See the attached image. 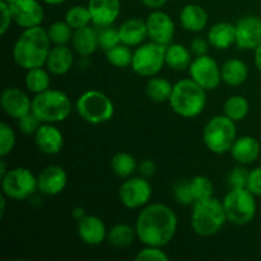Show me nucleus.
<instances>
[{
	"label": "nucleus",
	"instance_id": "f257e3e1",
	"mask_svg": "<svg viewBox=\"0 0 261 261\" xmlns=\"http://www.w3.org/2000/svg\"><path fill=\"white\" fill-rule=\"evenodd\" d=\"M135 229L138 239L145 246L165 247L177 231V216L166 204H150L140 211Z\"/></svg>",
	"mask_w": 261,
	"mask_h": 261
},
{
	"label": "nucleus",
	"instance_id": "f03ea898",
	"mask_svg": "<svg viewBox=\"0 0 261 261\" xmlns=\"http://www.w3.org/2000/svg\"><path fill=\"white\" fill-rule=\"evenodd\" d=\"M47 30L41 25L25 28L17 38L13 47V59L20 68L30 70L46 64L51 50Z\"/></svg>",
	"mask_w": 261,
	"mask_h": 261
},
{
	"label": "nucleus",
	"instance_id": "7ed1b4c3",
	"mask_svg": "<svg viewBox=\"0 0 261 261\" xmlns=\"http://www.w3.org/2000/svg\"><path fill=\"white\" fill-rule=\"evenodd\" d=\"M203 87L193 79H182L173 86L170 105L173 112L185 119H193L204 111L206 105V93Z\"/></svg>",
	"mask_w": 261,
	"mask_h": 261
},
{
	"label": "nucleus",
	"instance_id": "20e7f679",
	"mask_svg": "<svg viewBox=\"0 0 261 261\" xmlns=\"http://www.w3.org/2000/svg\"><path fill=\"white\" fill-rule=\"evenodd\" d=\"M228 221L224 212L223 201L214 196L205 200L196 201L191 213V227L196 234L211 237L218 233Z\"/></svg>",
	"mask_w": 261,
	"mask_h": 261
},
{
	"label": "nucleus",
	"instance_id": "39448f33",
	"mask_svg": "<svg viewBox=\"0 0 261 261\" xmlns=\"http://www.w3.org/2000/svg\"><path fill=\"white\" fill-rule=\"evenodd\" d=\"M32 112L43 124L61 122L70 115L71 101L64 92L48 88L32 99Z\"/></svg>",
	"mask_w": 261,
	"mask_h": 261
},
{
	"label": "nucleus",
	"instance_id": "423d86ee",
	"mask_svg": "<svg viewBox=\"0 0 261 261\" xmlns=\"http://www.w3.org/2000/svg\"><path fill=\"white\" fill-rule=\"evenodd\" d=\"M237 139L236 122L226 115H217L206 122L203 132L204 144L211 152L223 154L231 150Z\"/></svg>",
	"mask_w": 261,
	"mask_h": 261
},
{
	"label": "nucleus",
	"instance_id": "0eeeda50",
	"mask_svg": "<svg viewBox=\"0 0 261 261\" xmlns=\"http://www.w3.org/2000/svg\"><path fill=\"white\" fill-rule=\"evenodd\" d=\"M76 111L87 122L99 125L112 119L115 107L114 102L107 94L96 89H91L84 92L78 98Z\"/></svg>",
	"mask_w": 261,
	"mask_h": 261
},
{
	"label": "nucleus",
	"instance_id": "6e6552de",
	"mask_svg": "<svg viewBox=\"0 0 261 261\" xmlns=\"http://www.w3.org/2000/svg\"><path fill=\"white\" fill-rule=\"evenodd\" d=\"M223 206L228 222L237 226L250 223L256 214V200L249 189H231L224 196Z\"/></svg>",
	"mask_w": 261,
	"mask_h": 261
},
{
	"label": "nucleus",
	"instance_id": "1a4fd4ad",
	"mask_svg": "<svg viewBox=\"0 0 261 261\" xmlns=\"http://www.w3.org/2000/svg\"><path fill=\"white\" fill-rule=\"evenodd\" d=\"M166 64V46L157 42L142 43L133 54L132 68L142 76H154Z\"/></svg>",
	"mask_w": 261,
	"mask_h": 261
},
{
	"label": "nucleus",
	"instance_id": "9d476101",
	"mask_svg": "<svg viewBox=\"0 0 261 261\" xmlns=\"http://www.w3.org/2000/svg\"><path fill=\"white\" fill-rule=\"evenodd\" d=\"M2 189L7 198L25 200L38 190L37 177L28 168H13L2 178Z\"/></svg>",
	"mask_w": 261,
	"mask_h": 261
},
{
	"label": "nucleus",
	"instance_id": "9b49d317",
	"mask_svg": "<svg viewBox=\"0 0 261 261\" xmlns=\"http://www.w3.org/2000/svg\"><path fill=\"white\" fill-rule=\"evenodd\" d=\"M189 73L190 78L203 87L205 91L216 89L222 82L221 68L218 63L208 54L196 56L189 66Z\"/></svg>",
	"mask_w": 261,
	"mask_h": 261
},
{
	"label": "nucleus",
	"instance_id": "f8f14e48",
	"mask_svg": "<svg viewBox=\"0 0 261 261\" xmlns=\"http://www.w3.org/2000/svg\"><path fill=\"white\" fill-rule=\"evenodd\" d=\"M119 198L127 209L144 208L152 198V185L145 177H129L122 182Z\"/></svg>",
	"mask_w": 261,
	"mask_h": 261
},
{
	"label": "nucleus",
	"instance_id": "ddd939ff",
	"mask_svg": "<svg viewBox=\"0 0 261 261\" xmlns=\"http://www.w3.org/2000/svg\"><path fill=\"white\" fill-rule=\"evenodd\" d=\"M8 3L12 12L13 22L22 28H31L41 25L45 12L37 0H4Z\"/></svg>",
	"mask_w": 261,
	"mask_h": 261
},
{
	"label": "nucleus",
	"instance_id": "4468645a",
	"mask_svg": "<svg viewBox=\"0 0 261 261\" xmlns=\"http://www.w3.org/2000/svg\"><path fill=\"white\" fill-rule=\"evenodd\" d=\"M145 23H147V32L150 41L165 46L170 45L175 35V23L167 13L160 9L153 10L148 15Z\"/></svg>",
	"mask_w": 261,
	"mask_h": 261
},
{
	"label": "nucleus",
	"instance_id": "2eb2a0df",
	"mask_svg": "<svg viewBox=\"0 0 261 261\" xmlns=\"http://www.w3.org/2000/svg\"><path fill=\"white\" fill-rule=\"evenodd\" d=\"M236 45L242 50H256L261 45V19L245 15L236 23Z\"/></svg>",
	"mask_w": 261,
	"mask_h": 261
},
{
	"label": "nucleus",
	"instance_id": "dca6fc26",
	"mask_svg": "<svg viewBox=\"0 0 261 261\" xmlns=\"http://www.w3.org/2000/svg\"><path fill=\"white\" fill-rule=\"evenodd\" d=\"M2 107L8 116L13 119H20L25 114L32 111V101L30 97L15 87L5 88L2 93Z\"/></svg>",
	"mask_w": 261,
	"mask_h": 261
},
{
	"label": "nucleus",
	"instance_id": "f3484780",
	"mask_svg": "<svg viewBox=\"0 0 261 261\" xmlns=\"http://www.w3.org/2000/svg\"><path fill=\"white\" fill-rule=\"evenodd\" d=\"M38 191L48 196L63 193L68 184V175L60 166L51 165L41 171L37 177Z\"/></svg>",
	"mask_w": 261,
	"mask_h": 261
},
{
	"label": "nucleus",
	"instance_id": "a211bd4d",
	"mask_svg": "<svg viewBox=\"0 0 261 261\" xmlns=\"http://www.w3.org/2000/svg\"><path fill=\"white\" fill-rule=\"evenodd\" d=\"M88 9L92 23L97 27H109L119 18L121 12L120 0H89Z\"/></svg>",
	"mask_w": 261,
	"mask_h": 261
},
{
	"label": "nucleus",
	"instance_id": "6ab92c4d",
	"mask_svg": "<svg viewBox=\"0 0 261 261\" xmlns=\"http://www.w3.org/2000/svg\"><path fill=\"white\" fill-rule=\"evenodd\" d=\"M78 234L84 244L98 246L107 240V229L103 221L96 216H84L78 221Z\"/></svg>",
	"mask_w": 261,
	"mask_h": 261
},
{
	"label": "nucleus",
	"instance_id": "aec40b11",
	"mask_svg": "<svg viewBox=\"0 0 261 261\" xmlns=\"http://www.w3.org/2000/svg\"><path fill=\"white\" fill-rule=\"evenodd\" d=\"M35 143L38 149L45 154H58L64 145L63 133L54 124H42L36 132Z\"/></svg>",
	"mask_w": 261,
	"mask_h": 261
},
{
	"label": "nucleus",
	"instance_id": "412c9836",
	"mask_svg": "<svg viewBox=\"0 0 261 261\" xmlns=\"http://www.w3.org/2000/svg\"><path fill=\"white\" fill-rule=\"evenodd\" d=\"M233 160L240 165H250L255 162L260 154V143L257 139L250 135L240 137L234 140L231 150H229Z\"/></svg>",
	"mask_w": 261,
	"mask_h": 261
},
{
	"label": "nucleus",
	"instance_id": "4be33fe9",
	"mask_svg": "<svg viewBox=\"0 0 261 261\" xmlns=\"http://www.w3.org/2000/svg\"><path fill=\"white\" fill-rule=\"evenodd\" d=\"M74 63L73 51L66 45L55 46L50 50L45 65L47 70L55 75H64L71 69Z\"/></svg>",
	"mask_w": 261,
	"mask_h": 261
},
{
	"label": "nucleus",
	"instance_id": "5701e85b",
	"mask_svg": "<svg viewBox=\"0 0 261 261\" xmlns=\"http://www.w3.org/2000/svg\"><path fill=\"white\" fill-rule=\"evenodd\" d=\"M209 43L218 50H226L236 43V25L228 22H218L208 31Z\"/></svg>",
	"mask_w": 261,
	"mask_h": 261
},
{
	"label": "nucleus",
	"instance_id": "b1692460",
	"mask_svg": "<svg viewBox=\"0 0 261 261\" xmlns=\"http://www.w3.org/2000/svg\"><path fill=\"white\" fill-rule=\"evenodd\" d=\"M180 23L189 32H200L208 24V13L198 4H188L180 13Z\"/></svg>",
	"mask_w": 261,
	"mask_h": 261
},
{
	"label": "nucleus",
	"instance_id": "393cba45",
	"mask_svg": "<svg viewBox=\"0 0 261 261\" xmlns=\"http://www.w3.org/2000/svg\"><path fill=\"white\" fill-rule=\"evenodd\" d=\"M121 43L127 46H139L148 37L147 23L138 18H132L119 27Z\"/></svg>",
	"mask_w": 261,
	"mask_h": 261
},
{
	"label": "nucleus",
	"instance_id": "a878e982",
	"mask_svg": "<svg viewBox=\"0 0 261 261\" xmlns=\"http://www.w3.org/2000/svg\"><path fill=\"white\" fill-rule=\"evenodd\" d=\"M71 43H73L74 50H75L79 55H92V54L99 47L97 31L93 30L92 27H89V25L75 30L73 33V38H71Z\"/></svg>",
	"mask_w": 261,
	"mask_h": 261
},
{
	"label": "nucleus",
	"instance_id": "bb28decb",
	"mask_svg": "<svg viewBox=\"0 0 261 261\" xmlns=\"http://www.w3.org/2000/svg\"><path fill=\"white\" fill-rule=\"evenodd\" d=\"M222 81L231 87L241 86L249 75V68L240 59H229L221 66Z\"/></svg>",
	"mask_w": 261,
	"mask_h": 261
},
{
	"label": "nucleus",
	"instance_id": "cd10ccee",
	"mask_svg": "<svg viewBox=\"0 0 261 261\" xmlns=\"http://www.w3.org/2000/svg\"><path fill=\"white\" fill-rule=\"evenodd\" d=\"M191 61V50L181 43H170L166 46V65L177 71L189 69Z\"/></svg>",
	"mask_w": 261,
	"mask_h": 261
},
{
	"label": "nucleus",
	"instance_id": "c85d7f7f",
	"mask_svg": "<svg viewBox=\"0 0 261 261\" xmlns=\"http://www.w3.org/2000/svg\"><path fill=\"white\" fill-rule=\"evenodd\" d=\"M135 237H138L137 229L126 223L115 224L110 231H107V241L116 249L129 247L134 242Z\"/></svg>",
	"mask_w": 261,
	"mask_h": 261
},
{
	"label": "nucleus",
	"instance_id": "c756f323",
	"mask_svg": "<svg viewBox=\"0 0 261 261\" xmlns=\"http://www.w3.org/2000/svg\"><path fill=\"white\" fill-rule=\"evenodd\" d=\"M173 86L171 84L170 81H167L166 78L162 76H150V79L148 81L147 87H145V92H147V96L149 97L152 101L158 102H166L170 101V97L172 94Z\"/></svg>",
	"mask_w": 261,
	"mask_h": 261
},
{
	"label": "nucleus",
	"instance_id": "7c9ffc66",
	"mask_svg": "<svg viewBox=\"0 0 261 261\" xmlns=\"http://www.w3.org/2000/svg\"><path fill=\"white\" fill-rule=\"evenodd\" d=\"M50 75L48 71L45 70L42 66L40 68H33L27 70L25 74V87L31 93L38 94L41 92H45L50 88Z\"/></svg>",
	"mask_w": 261,
	"mask_h": 261
},
{
	"label": "nucleus",
	"instance_id": "2f4dec72",
	"mask_svg": "<svg viewBox=\"0 0 261 261\" xmlns=\"http://www.w3.org/2000/svg\"><path fill=\"white\" fill-rule=\"evenodd\" d=\"M111 168L115 175L120 178L132 177L133 173L138 168L137 161L130 153L120 152L112 157Z\"/></svg>",
	"mask_w": 261,
	"mask_h": 261
},
{
	"label": "nucleus",
	"instance_id": "473e14b6",
	"mask_svg": "<svg viewBox=\"0 0 261 261\" xmlns=\"http://www.w3.org/2000/svg\"><path fill=\"white\" fill-rule=\"evenodd\" d=\"M249 110V101L244 96L234 94V96H231L224 102L223 114L231 120H233L234 122H237L241 121V120H244L247 116Z\"/></svg>",
	"mask_w": 261,
	"mask_h": 261
},
{
	"label": "nucleus",
	"instance_id": "72a5a7b5",
	"mask_svg": "<svg viewBox=\"0 0 261 261\" xmlns=\"http://www.w3.org/2000/svg\"><path fill=\"white\" fill-rule=\"evenodd\" d=\"M74 30L68 24V23L64 20H58V22H54L50 27L47 28V35L50 38L51 43H54L55 46H61V45H68L69 42L73 38Z\"/></svg>",
	"mask_w": 261,
	"mask_h": 261
},
{
	"label": "nucleus",
	"instance_id": "f704fd0d",
	"mask_svg": "<svg viewBox=\"0 0 261 261\" xmlns=\"http://www.w3.org/2000/svg\"><path fill=\"white\" fill-rule=\"evenodd\" d=\"M133 54L134 53L130 50V46L119 43L111 50L106 51V58L111 65L116 66V68H126V66L132 65Z\"/></svg>",
	"mask_w": 261,
	"mask_h": 261
},
{
	"label": "nucleus",
	"instance_id": "c9c22d12",
	"mask_svg": "<svg viewBox=\"0 0 261 261\" xmlns=\"http://www.w3.org/2000/svg\"><path fill=\"white\" fill-rule=\"evenodd\" d=\"M65 22L68 23L74 31L89 25V23L92 22V17L91 13H89L88 7L75 5V7L70 8L65 14Z\"/></svg>",
	"mask_w": 261,
	"mask_h": 261
},
{
	"label": "nucleus",
	"instance_id": "e433bc0d",
	"mask_svg": "<svg viewBox=\"0 0 261 261\" xmlns=\"http://www.w3.org/2000/svg\"><path fill=\"white\" fill-rule=\"evenodd\" d=\"M190 186H191V190H193V195H194V199H195V203L196 201L205 200V199H209L213 196V191H214L213 182H212L206 176H201V175L195 176V177L190 180Z\"/></svg>",
	"mask_w": 261,
	"mask_h": 261
},
{
	"label": "nucleus",
	"instance_id": "4c0bfd02",
	"mask_svg": "<svg viewBox=\"0 0 261 261\" xmlns=\"http://www.w3.org/2000/svg\"><path fill=\"white\" fill-rule=\"evenodd\" d=\"M98 35V46L103 51L111 50L112 47L121 43V38H120L119 28H114L112 25L109 27H101V30L97 31Z\"/></svg>",
	"mask_w": 261,
	"mask_h": 261
},
{
	"label": "nucleus",
	"instance_id": "58836bf2",
	"mask_svg": "<svg viewBox=\"0 0 261 261\" xmlns=\"http://www.w3.org/2000/svg\"><path fill=\"white\" fill-rule=\"evenodd\" d=\"M15 145V134L12 127L5 122L0 124V155L4 158L9 154Z\"/></svg>",
	"mask_w": 261,
	"mask_h": 261
},
{
	"label": "nucleus",
	"instance_id": "ea45409f",
	"mask_svg": "<svg viewBox=\"0 0 261 261\" xmlns=\"http://www.w3.org/2000/svg\"><path fill=\"white\" fill-rule=\"evenodd\" d=\"M250 172L244 167V165L237 166L229 172L228 185L231 189H247Z\"/></svg>",
	"mask_w": 261,
	"mask_h": 261
},
{
	"label": "nucleus",
	"instance_id": "a19ab883",
	"mask_svg": "<svg viewBox=\"0 0 261 261\" xmlns=\"http://www.w3.org/2000/svg\"><path fill=\"white\" fill-rule=\"evenodd\" d=\"M173 195H175L176 201L181 205H190V204L195 203L194 199L193 190H191L190 181H185V182H180L173 188Z\"/></svg>",
	"mask_w": 261,
	"mask_h": 261
},
{
	"label": "nucleus",
	"instance_id": "79ce46f5",
	"mask_svg": "<svg viewBox=\"0 0 261 261\" xmlns=\"http://www.w3.org/2000/svg\"><path fill=\"white\" fill-rule=\"evenodd\" d=\"M42 124L43 122L32 111L18 119V126H19L20 132L27 135H35Z\"/></svg>",
	"mask_w": 261,
	"mask_h": 261
},
{
	"label": "nucleus",
	"instance_id": "37998d69",
	"mask_svg": "<svg viewBox=\"0 0 261 261\" xmlns=\"http://www.w3.org/2000/svg\"><path fill=\"white\" fill-rule=\"evenodd\" d=\"M135 259L139 260V261H142V260L168 261L170 260V257H168V255L163 251L162 247L145 246L144 249H142L139 252H138V255Z\"/></svg>",
	"mask_w": 261,
	"mask_h": 261
},
{
	"label": "nucleus",
	"instance_id": "c03bdc74",
	"mask_svg": "<svg viewBox=\"0 0 261 261\" xmlns=\"http://www.w3.org/2000/svg\"><path fill=\"white\" fill-rule=\"evenodd\" d=\"M247 189L254 194L255 196H261V166L250 171L249 182Z\"/></svg>",
	"mask_w": 261,
	"mask_h": 261
},
{
	"label": "nucleus",
	"instance_id": "a18cd8bd",
	"mask_svg": "<svg viewBox=\"0 0 261 261\" xmlns=\"http://www.w3.org/2000/svg\"><path fill=\"white\" fill-rule=\"evenodd\" d=\"M0 9H2V15H3L0 33L4 36L5 33L8 32V30L10 28V24H12L13 22V17H12V12H10L9 5H8V3L4 2V0H0Z\"/></svg>",
	"mask_w": 261,
	"mask_h": 261
},
{
	"label": "nucleus",
	"instance_id": "49530a36",
	"mask_svg": "<svg viewBox=\"0 0 261 261\" xmlns=\"http://www.w3.org/2000/svg\"><path fill=\"white\" fill-rule=\"evenodd\" d=\"M209 41L208 38H203V37H195L193 41H191V45H190V50L191 53L195 54L196 56H200V55H206L209 50Z\"/></svg>",
	"mask_w": 261,
	"mask_h": 261
},
{
	"label": "nucleus",
	"instance_id": "de8ad7c7",
	"mask_svg": "<svg viewBox=\"0 0 261 261\" xmlns=\"http://www.w3.org/2000/svg\"><path fill=\"white\" fill-rule=\"evenodd\" d=\"M138 170H139L140 176H143L145 178H149L155 173V163L150 160H144L138 166Z\"/></svg>",
	"mask_w": 261,
	"mask_h": 261
},
{
	"label": "nucleus",
	"instance_id": "09e8293b",
	"mask_svg": "<svg viewBox=\"0 0 261 261\" xmlns=\"http://www.w3.org/2000/svg\"><path fill=\"white\" fill-rule=\"evenodd\" d=\"M140 2H142L145 7L155 10V9H161V8L166 4L167 0H140Z\"/></svg>",
	"mask_w": 261,
	"mask_h": 261
},
{
	"label": "nucleus",
	"instance_id": "8fccbe9b",
	"mask_svg": "<svg viewBox=\"0 0 261 261\" xmlns=\"http://www.w3.org/2000/svg\"><path fill=\"white\" fill-rule=\"evenodd\" d=\"M255 65L261 73V45L255 50Z\"/></svg>",
	"mask_w": 261,
	"mask_h": 261
},
{
	"label": "nucleus",
	"instance_id": "3c124183",
	"mask_svg": "<svg viewBox=\"0 0 261 261\" xmlns=\"http://www.w3.org/2000/svg\"><path fill=\"white\" fill-rule=\"evenodd\" d=\"M84 216H86V213H84V209L81 208V206H78V208H75L73 211V217L76 219V222H78L79 219L83 218Z\"/></svg>",
	"mask_w": 261,
	"mask_h": 261
},
{
	"label": "nucleus",
	"instance_id": "603ef678",
	"mask_svg": "<svg viewBox=\"0 0 261 261\" xmlns=\"http://www.w3.org/2000/svg\"><path fill=\"white\" fill-rule=\"evenodd\" d=\"M8 173V170H7V165H5L4 160L0 161V177H4L5 175Z\"/></svg>",
	"mask_w": 261,
	"mask_h": 261
},
{
	"label": "nucleus",
	"instance_id": "864d4df0",
	"mask_svg": "<svg viewBox=\"0 0 261 261\" xmlns=\"http://www.w3.org/2000/svg\"><path fill=\"white\" fill-rule=\"evenodd\" d=\"M46 4H50V5H60L63 3H65L66 0H43Z\"/></svg>",
	"mask_w": 261,
	"mask_h": 261
},
{
	"label": "nucleus",
	"instance_id": "5fc2aeb1",
	"mask_svg": "<svg viewBox=\"0 0 261 261\" xmlns=\"http://www.w3.org/2000/svg\"><path fill=\"white\" fill-rule=\"evenodd\" d=\"M4 194H3V196L2 198H0V203H2V209H0V214H2V217H3V214H4V212H5V198H4Z\"/></svg>",
	"mask_w": 261,
	"mask_h": 261
}]
</instances>
